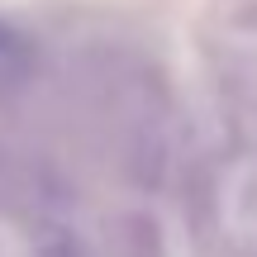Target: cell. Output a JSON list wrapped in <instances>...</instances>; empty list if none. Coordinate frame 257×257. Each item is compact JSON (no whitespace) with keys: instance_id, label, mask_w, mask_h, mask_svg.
<instances>
[{"instance_id":"1","label":"cell","mask_w":257,"mask_h":257,"mask_svg":"<svg viewBox=\"0 0 257 257\" xmlns=\"http://www.w3.org/2000/svg\"><path fill=\"white\" fill-rule=\"evenodd\" d=\"M57 205H62L57 176L38 157L0 143V214L5 219H53Z\"/></svg>"},{"instance_id":"2","label":"cell","mask_w":257,"mask_h":257,"mask_svg":"<svg viewBox=\"0 0 257 257\" xmlns=\"http://www.w3.org/2000/svg\"><path fill=\"white\" fill-rule=\"evenodd\" d=\"M34 72H38L34 38H29L24 29H15V24L0 19V100L15 95V91H24V86L34 81Z\"/></svg>"}]
</instances>
